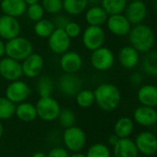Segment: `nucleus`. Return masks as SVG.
Returning <instances> with one entry per match:
<instances>
[{
    "instance_id": "28",
    "label": "nucleus",
    "mask_w": 157,
    "mask_h": 157,
    "mask_svg": "<svg viewBox=\"0 0 157 157\" xmlns=\"http://www.w3.org/2000/svg\"><path fill=\"white\" fill-rule=\"evenodd\" d=\"M54 29L55 28L52 20L45 19V18H42L35 22V25H34L35 34L41 39H48Z\"/></svg>"
},
{
    "instance_id": "24",
    "label": "nucleus",
    "mask_w": 157,
    "mask_h": 157,
    "mask_svg": "<svg viewBox=\"0 0 157 157\" xmlns=\"http://www.w3.org/2000/svg\"><path fill=\"white\" fill-rule=\"evenodd\" d=\"M15 115L17 117V119L25 122L33 121L38 117L36 107L33 104L25 101L16 106Z\"/></svg>"
},
{
    "instance_id": "31",
    "label": "nucleus",
    "mask_w": 157,
    "mask_h": 157,
    "mask_svg": "<svg viewBox=\"0 0 157 157\" xmlns=\"http://www.w3.org/2000/svg\"><path fill=\"white\" fill-rule=\"evenodd\" d=\"M147 55L144 57L143 62V68L146 74L152 76L157 75V53L155 51L146 52Z\"/></svg>"
},
{
    "instance_id": "32",
    "label": "nucleus",
    "mask_w": 157,
    "mask_h": 157,
    "mask_svg": "<svg viewBox=\"0 0 157 157\" xmlns=\"http://www.w3.org/2000/svg\"><path fill=\"white\" fill-rule=\"evenodd\" d=\"M16 104L6 97H0V120L5 121L15 115Z\"/></svg>"
},
{
    "instance_id": "4",
    "label": "nucleus",
    "mask_w": 157,
    "mask_h": 157,
    "mask_svg": "<svg viewBox=\"0 0 157 157\" xmlns=\"http://www.w3.org/2000/svg\"><path fill=\"white\" fill-rule=\"evenodd\" d=\"M63 141L67 150L73 153L80 152L86 143V132L77 126L66 128L63 134Z\"/></svg>"
},
{
    "instance_id": "17",
    "label": "nucleus",
    "mask_w": 157,
    "mask_h": 157,
    "mask_svg": "<svg viewBox=\"0 0 157 157\" xmlns=\"http://www.w3.org/2000/svg\"><path fill=\"white\" fill-rule=\"evenodd\" d=\"M60 66L66 74H76L83 66V59L76 52L67 51L62 54Z\"/></svg>"
},
{
    "instance_id": "12",
    "label": "nucleus",
    "mask_w": 157,
    "mask_h": 157,
    "mask_svg": "<svg viewBox=\"0 0 157 157\" xmlns=\"http://www.w3.org/2000/svg\"><path fill=\"white\" fill-rule=\"evenodd\" d=\"M44 60L43 57L39 54L32 52L27 58L22 61L21 68L22 74L28 78H35L40 75L43 69Z\"/></svg>"
},
{
    "instance_id": "2",
    "label": "nucleus",
    "mask_w": 157,
    "mask_h": 157,
    "mask_svg": "<svg viewBox=\"0 0 157 157\" xmlns=\"http://www.w3.org/2000/svg\"><path fill=\"white\" fill-rule=\"evenodd\" d=\"M129 40L138 52L146 53L152 51L155 43V36L151 27L145 24L134 25L129 32Z\"/></svg>"
},
{
    "instance_id": "30",
    "label": "nucleus",
    "mask_w": 157,
    "mask_h": 157,
    "mask_svg": "<svg viewBox=\"0 0 157 157\" xmlns=\"http://www.w3.org/2000/svg\"><path fill=\"white\" fill-rule=\"evenodd\" d=\"M75 100L80 108L87 109L95 103L94 91L89 89H81L75 95Z\"/></svg>"
},
{
    "instance_id": "40",
    "label": "nucleus",
    "mask_w": 157,
    "mask_h": 157,
    "mask_svg": "<svg viewBox=\"0 0 157 157\" xmlns=\"http://www.w3.org/2000/svg\"><path fill=\"white\" fill-rule=\"evenodd\" d=\"M130 79H131L132 84H133V85H140V84H142V82L144 80V76L142 75L141 73L136 72V73H133L131 75Z\"/></svg>"
},
{
    "instance_id": "35",
    "label": "nucleus",
    "mask_w": 157,
    "mask_h": 157,
    "mask_svg": "<svg viewBox=\"0 0 157 157\" xmlns=\"http://www.w3.org/2000/svg\"><path fill=\"white\" fill-rule=\"evenodd\" d=\"M28 16V17L34 22H37L40 19L43 18L44 17V9L41 6V4L40 3H36V4H32V5H29L27 6V9L25 12Z\"/></svg>"
},
{
    "instance_id": "42",
    "label": "nucleus",
    "mask_w": 157,
    "mask_h": 157,
    "mask_svg": "<svg viewBox=\"0 0 157 157\" xmlns=\"http://www.w3.org/2000/svg\"><path fill=\"white\" fill-rule=\"evenodd\" d=\"M6 43L3 41L2 39H0V58L4 57L5 53H6V49H5Z\"/></svg>"
},
{
    "instance_id": "44",
    "label": "nucleus",
    "mask_w": 157,
    "mask_h": 157,
    "mask_svg": "<svg viewBox=\"0 0 157 157\" xmlns=\"http://www.w3.org/2000/svg\"><path fill=\"white\" fill-rule=\"evenodd\" d=\"M88 4H91L92 6H98V4L101 2V0H87Z\"/></svg>"
},
{
    "instance_id": "41",
    "label": "nucleus",
    "mask_w": 157,
    "mask_h": 157,
    "mask_svg": "<svg viewBox=\"0 0 157 157\" xmlns=\"http://www.w3.org/2000/svg\"><path fill=\"white\" fill-rule=\"evenodd\" d=\"M119 137L116 135V134H111V135H109V139H108V142H109V144L111 145V146H114L117 143H118V141H119Z\"/></svg>"
},
{
    "instance_id": "5",
    "label": "nucleus",
    "mask_w": 157,
    "mask_h": 157,
    "mask_svg": "<svg viewBox=\"0 0 157 157\" xmlns=\"http://www.w3.org/2000/svg\"><path fill=\"white\" fill-rule=\"evenodd\" d=\"M37 116L44 121H52L58 118L61 107L56 99L51 97L40 98L36 104Z\"/></svg>"
},
{
    "instance_id": "13",
    "label": "nucleus",
    "mask_w": 157,
    "mask_h": 157,
    "mask_svg": "<svg viewBox=\"0 0 157 157\" xmlns=\"http://www.w3.org/2000/svg\"><path fill=\"white\" fill-rule=\"evenodd\" d=\"M125 17L132 25L143 23L147 16V6L142 0L132 1L127 4L125 8Z\"/></svg>"
},
{
    "instance_id": "49",
    "label": "nucleus",
    "mask_w": 157,
    "mask_h": 157,
    "mask_svg": "<svg viewBox=\"0 0 157 157\" xmlns=\"http://www.w3.org/2000/svg\"><path fill=\"white\" fill-rule=\"evenodd\" d=\"M144 157H150V156H144Z\"/></svg>"
},
{
    "instance_id": "34",
    "label": "nucleus",
    "mask_w": 157,
    "mask_h": 157,
    "mask_svg": "<svg viewBox=\"0 0 157 157\" xmlns=\"http://www.w3.org/2000/svg\"><path fill=\"white\" fill-rule=\"evenodd\" d=\"M58 121L61 126L63 128H70L75 126V112L70 109H61V111L58 115Z\"/></svg>"
},
{
    "instance_id": "22",
    "label": "nucleus",
    "mask_w": 157,
    "mask_h": 157,
    "mask_svg": "<svg viewBox=\"0 0 157 157\" xmlns=\"http://www.w3.org/2000/svg\"><path fill=\"white\" fill-rule=\"evenodd\" d=\"M137 98L142 106L155 108L157 106V87L155 85H144L137 93Z\"/></svg>"
},
{
    "instance_id": "21",
    "label": "nucleus",
    "mask_w": 157,
    "mask_h": 157,
    "mask_svg": "<svg viewBox=\"0 0 157 157\" xmlns=\"http://www.w3.org/2000/svg\"><path fill=\"white\" fill-rule=\"evenodd\" d=\"M0 8L4 15L17 18L25 14L27 4L24 0H2Z\"/></svg>"
},
{
    "instance_id": "14",
    "label": "nucleus",
    "mask_w": 157,
    "mask_h": 157,
    "mask_svg": "<svg viewBox=\"0 0 157 157\" xmlns=\"http://www.w3.org/2000/svg\"><path fill=\"white\" fill-rule=\"evenodd\" d=\"M20 24L17 17L3 15L0 17V39L9 40L19 36Z\"/></svg>"
},
{
    "instance_id": "6",
    "label": "nucleus",
    "mask_w": 157,
    "mask_h": 157,
    "mask_svg": "<svg viewBox=\"0 0 157 157\" xmlns=\"http://www.w3.org/2000/svg\"><path fill=\"white\" fill-rule=\"evenodd\" d=\"M106 40L105 30L100 26H88L83 32L82 41L86 49L93 52L102 47Z\"/></svg>"
},
{
    "instance_id": "47",
    "label": "nucleus",
    "mask_w": 157,
    "mask_h": 157,
    "mask_svg": "<svg viewBox=\"0 0 157 157\" xmlns=\"http://www.w3.org/2000/svg\"><path fill=\"white\" fill-rule=\"evenodd\" d=\"M3 133H4V126H3V124L0 122V139H1L2 136H3Z\"/></svg>"
},
{
    "instance_id": "8",
    "label": "nucleus",
    "mask_w": 157,
    "mask_h": 157,
    "mask_svg": "<svg viewBox=\"0 0 157 157\" xmlns=\"http://www.w3.org/2000/svg\"><path fill=\"white\" fill-rule=\"evenodd\" d=\"M31 89L27 83L16 80L9 83L6 88V98L15 104L24 102L30 95Z\"/></svg>"
},
{
    "instance_id": "18",
    "label": "nucleus",
    "mask_w": 157,
    "mask_h": 157,
    "mask_svg": "<svg viewBox=\"0 0 157 157\" xmlns=\"http://www.w3.org/2000/svg\"><path fill=\"white\" fill-rule=\"evenodd\" d=\"M133 119L136 123L144 127H150L157 122V111L155 108L141 106L133 112Z\"/></svg>"
},
{
    "instance_id": "11",
    "label": "nucleus",
    "mask_w": 157,
    "mask_h": 157,
    "mask_svg": "<svg viewBox=\"0 0 157 157\" xmlns=\"http://www.w3.org/2000/svg\"><path fill=\"white\" fill-rule=\"evenodd\" d=\"M48 45L53 53L62 55L69 51L71 39L67 36L63 29H55L48 38Z\"/></svg>"
},
{
    "instance_id": "45",
    "label": "nucleus",
    "mask_w": 157,
    "mask_h": 157,
    "mask_svg": "<svg viewBox=\"0 0 157 157\" xmlns=\"http://www.w3.org/2000/svg\"><path fill=\"white\" fill-rule=\"evenodd\" d=\"M24 2L27 4V6H29V5H32V4L40 3V0H24Z\"/></svg>"
},
{
    "instance_id": "26",
    "label": "nucleus",
    "mask_w": 157,
    "mask_h": 157,
    "mask_svg": "<svg viewBox=\"0 0 157 157\" xmlns=\"http://www.w3.org/2000/svg\"><path fill=\"white\" fill-rule=\"evenodd\" d=\"M87 0H63V9L71 16L82 14L87 7Z\"/></svg>"
},
{
    "instance_id": "19",
    "label": "nucleus",
    "mask_w": 157,
    "mask_h": 157,
    "mask_svg": "<svg viewBox=\"0 0 157 157\" xmlns=\"http://www.w3.org/2000/svg\"><path fill=\"white\" fill-rule=\"evenodd\" d=\"M138 150L134 141L127 138H120L113 146L114 157H138Z\"/></svg>"
},
{
    "instance_id": "33",
    "label": "nucleus",
    "mask_w": 157,
    "mask_h": 157,
    "mask_svg": "<svg viewBox=\"0 0 157 157\" xmlns=\"http://www.w3.org/2000/svg\"><path fill=\"white\" fill-rule=\"evenodd\" d=\"M86 157H110L111 153L109 148L101 143L94 144L89 147L87 153L86 155Z\"/></svg>"
},
{
    "instance_id": "48",
    "label": "nucleus",
    "mask_w": 157,
    "mask_h": 157,
    "mask_svg": "<svg viewBox=\"0 0 157 157\" xmlns=\"http://www.w3.org/2000/svg\"><path fill=\"white\" fill-rule=\"evenodd\" d=\"M127 1H129V2H132V1H136V0H127Z\"/></svg>"
},
{
    "instance_id": "29",
    "label": "nucleus",
    "mask_w": 157,
    "mask_h": 157,
    "mask_svg": "<svg viewBox=\"0 0 157 157\" xmlns=\"http://www.w3.org/2000/svg\"><path fill=\"white\" fill-rule=\"evenodd\" d=\"M54 85L52 79L48 75H42L37 82V91L40 98L51 97L53 92Z\"/></svg>"
},
{
    "instance_id": "39",
    "label": "nucleus",
    "mask_w": 157,
    "mask_h": 157,
    "mask_svg": "<svg viewBox=\"0 0 157 157\" xmlns=\"http://www.w3.org/2000/svg\"><path fill=\"white\" fill-rule=\"evenodd\" d=\"M48 157H69V154L66 149L62 147H54L52 148L49 154L47 155Z\"/></svg>"
},
{
    "instance_id": "1",
    "label": "nucleus",
    "mask_w": 157,
    "mask_h": 157,
    "mask_svg": "<svg viewBox=\"0 0 157 157\" xmlns=\"http://www.w3.org/2000/svg\"><path fill=\"white\" fill-rule=\"evenodd\" d=\"M95 102L105 111L116 109L121 102V94L118 86L110 83L99 85L94 91Z\"/></svg>"
},
{
    "instance_id": "9",
    "label": "nucleus",
    "mask_w": 157,
    "mask_h": 157,
    "mask_svg": "<svg viewBox=\"0 0 157 157\" xmlns=\"http://www.w3.org/2000/svg\"><path fill=\"white\" fill-rule=\"evenodd\" d=\"M0 75L9 82L19 80L23 75L20 62L7 56L2 57L0 59Z\"/></svg>"
},
{
    "instance_id": "16",
    "label": "nucleus",
    "mask_w": 157,
    "mask_h": 157,
    "mask_svg": "<svg viewBox=\"0 0 157 157\" xmlns=\"http://www.w3.org/2000/svg\"><path fill=\"white\" fill-rule=\"evenodd\" d=\"M108 29L116 36L128 35L131 30V23L122 14L109 15L106 21Z\"/></svg>"
},
{
    "instance_id": "20",
    "label": "nucleus",
    "mask_w": 157,
    "mask_h": 157,
    "mask_svg": "<svg viewBox=\"0 0 157 157\" xmlns=\"http://www.w3.org/2000/svg\"><path fill=\"white\" fill-rule=\"evenodd\" d=\"M119 61L122 67L126 69H133L139 63L140 54L132 46H124L119 52Z\"/></svg>"
},
{
    "instance_id": "23",
    "label": "nucleus",
    "mask_w": 157,
    "mask_h": 157,
    "mask_svg": "<svg viewBox=\"0 0 157 157\" xmlns=\"http://www.w3.org/2000/svg\"><path fill=\"white\" fill-rule=\"evenodd\" d=\"M109 15L100 6H92L89 7L86 14L85 18L88 26H102L106 23Z\"/></svg>"
},
{
    "instance_id": "27",
    "label": "nucleus",
    "mask_w": 157,
    "mask_h": 157,
    "mask_svg": "<svg viewBox=\"0 0 157 157\" xmlns=\"http://www.w3.org/2000/svg\"><path fill=\"white\" fill-rule=\"evenodd\" d=\"M101 7L106 11V13L109 15L121 14L128 4L127 0H101L100 2Z\"/></svg>"
},
{
    "instance_id": "3",
    "label": "nucleus",
    "mask_w": 157,
    "mask_h": 157,
    "mask_svg": "<svg viewBox=\"0 0 157 157\" xmlns=\"http://www.w3.org/2000/svg\"><path fill=\"white\" fill-rule=\"evenodd\" d=\"M5 49L6 56L18 62H22L25 58L33 52L32 43L28 39L20 36L7 40Z\"/></svg>"
},
{
    "instance_id": "15",
    "label": "nucleus",
    "mask_w": 157,
    "mask_h": 157,
    "mask_svg": "<svg viewBox=\"0 0 157 157\" xmlns=\"http://www.w3.org/2000/svg\"><path fill=\"white\" fill-rule=\"evenodd\" d=\"M82 79L75 74H64L58 82L60 91L65 96H75L82 89Z\"/></svg>"
},
{
    "instance_id": "36",
    "label": "nucleus",
    "mask_w": 157,
    "mask_h": 157,
    "mask_svg": "<svg viewBox=\"0 0 157 157\" xmlns=\"http://www.w3.org/2000/svg\"><path fill=\"white\" fill-rule=\"evenodd\" d=\"M41 6L45 12L57 15L63 9V0H42Z\"/></svg>"
},
{
    "instance_id": "25",
    "label": "nucleus",
    "mask_w": 157,
    "mask_h": 157,
    "mask_svg": "<svg viewBox=\"0 0 157 157\" xmlns=\"http://www.w3.org/2000/svg\"><path fill=\"white\" fill-rule=\"evenodd\" d=\"M134 130V122L131 118L121 117L114 125V134L119 138L129 137Z\"/></svg>"
},
{
    "instance_id": "10",
    "label": "nucleus",
    "mask_w": 157,
    "mask_h": 157,
    "mask_svg": "<svg viewBox=\"0 0 157 157\" xmlns=\"http://www.w3.org/2000/svg\"><path fill=\"white\" fill-rule=\"evenodd\" d=\"M138 153L144 156H153L157 152V138L151 132H142L136 136L134 142Z\"/></svg>"
},
{
    "instance_id": "43",
    "label": "nucleus",
    "mask_w": 157,
    "mask_h": 157,
    "mask_svg": "<svg viewBox=\"0 0 157 157\" xmlns=\"http://www.w3.org/2000/svg\"><path fill=\"white\" fill-rule=\"evenodd\" d=\"M32 157H48L47 156V155L46 154H44V153H42V152H37V153H35Z\"/></svg>"
},
{
    "instance_id": "37",
    "label": "nucleus",
    "mask_w": 157,
    "mask_h": 157,
    "mask_svg": "<svg viewBox=\"0 0 157 157\" xmlns=\"http://www.w3.org/2000/svg\"><path fill=\"white\" fill-rule=\"evenodd\" d=\"M63 30L65 31L67 36L72 40V39H75V38H77L81 34L82 29H81V26L77 22L69 21L66 24V26L64 27Z\"/></svg>"
},
{
    "instance_id": "7",
    "label": "nucleus",
    "mask_w": 157,
    "mask_h": 157,
    "mask_svg": "<svg viewBox=\"0 0 157 157\" xmlns=\"http://www.w3.org/2000/svg\"><path fill=\"white\" fill-rule=\"evenodd\" d=\"M90 62L96 70L103 72L110 69L113 66L115 56L109 48L102 46L91 52Z\"/></svg>"
},
{
    "instance_id": "38",
    "label": "nucleus",
    "mask_w": 157,
    "mask_h": 157,
    "mask_svg": "<svg viewBox=\"0 0 157 157\" xmlns=\"http://www.w3.org/2000/svg\"><path fill=\"white\" fill-rule=\"evenodd\" d=\"M69 21H70L69 18L66 17L65 16H63V15H57L52 20L55 29H64V27L66 26V24Z\"/></svg>"
},
{
    "instance_id": "46",
    "label": "nucleus",
    "mask_w": 157,
    "mask_h": 157,
    "mask_svg": "<svg viewBox=\"0 0 157 157\" xmlns=\"http://www.w3.org/2000/svg\"><path fill=\"white\" fill-rule=\"evenodd\" d=\"M69 157H86V155L81 154L80 152H77V153H74L72 155H70Z\"/></svg>"
}]
</instances>
